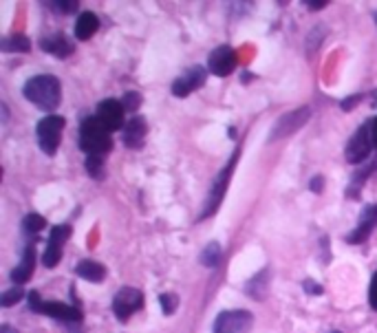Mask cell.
<instances>
[{
	"instance_id": "4",
	"label": "cell",
	"mask_w": 377,
	"mask_h": 333,
	"mask_svg": "<svg viewBox=\"0 0 377 333\" xmlns=\"http://www.w3.org/2000/svg\"><path fill=\"white\" fill-rule=\"evenodd\" d=\"M64 126H66V122L60 115H47L44 119L38 122V126H35V139H38V146L44 155L58 153Z\"/></svg>"
},
{
	"instance_id": "31",
	"label": "cell",
	"mask_w": 377,
	"mask_h": 333,
	"mask_svg": "<svg viewBox=\"0 0 377 333\" xmlns=\"http://www.w3.org/2000/svg\"><path fill=\"white\" fill-rule=\"evenodd\" d=\"M360 100H362V93H357V95H353V98H347V100L342 102V108H345V110H351V106H355Z\"/></svg>"
},
{
	"instance_id": "19",
	"label": "cell",
	"mask_w": 377,
	"mask_h": 333,
	"mask_svg": "<svg viewBox=\"0 0 377 333\" xmlns=\"http://www.w3.org/2000/svg\"><path fill=\"white\" fill-rule=\"evenodd\" d=\"M76 274L88 283H102L106 276V267L95 261H80L76 267Z\"/></svg>"
},
{
	"instance_id": "22",
	"label": "cell",
	"mask_w": 377,
	"mask_h": 333,
	"mask_svg": "<svg viewBox=\"0 0 377 333\" xmlns=\"http://www.w3.org/2000/svg\"><path fill=\"white\" fill-rule=\"evenodd\" d=\"M219 261H221V245L219 243H210L201 254V263L205 267H217Z\"/></svg>"
},
{
	"instance_id": "34",
	"label": "cell",
	"mask_w": 377,
	"mask_h": 333,
	"mask_svg": "<svg viewBox=\"0 0 377 333\" xmlns=\"http://www.w3.org/2000/svg\"><path fill=\"white\" fill-rule=\"evenodd\" d=\"M0 333H18L16 329H11L9 325H3V327H0Z\"/></svg>"
},
{
	"instance_id": "17",
	"label": "cell",
	"mask_w": 377,
	"mask_h": 333,
	"mask_svg": "<svg viewBox=\"0 0 377 333\" xmlns=\"http://www.w3.org/2000/svg\"><path fill=\"white\" fill-rule=\"evenodd\" d=\"M40 47L51 53V55H56V58L64 60L68 58L71 53H73V42H71L64 33H53V35H47V38L40 40Z\"/></svg>"
},
{
	"instance_id": "12",
	"label": "cell",
	"mask_w": 377,
	"mask_h": 333,
	"mask_svg": "<svg viewBox=\"0 0 377 333\" xmlns=\"http://www.w3.org/2000/svg\"><path fill=\"white\" fill-rule=\"evenodd\" d=\"M71 238V228L68 226H56L51 230V236H49V245L42 254V265L44 267H56L62 258V247L64 243Z\"/></svg>"
},
{
	"instance_id": "21",
	"label": "cell",
	"mask_w": 377,
	"mask_h": 333,
	"mask_svg": "<svg viewBox=\"0 0 377 333\" xmlns=\"http://www.w3.org/2000/svg\"><path fill=\"white\" fill-rule=\"evenodd\" d=\"M0 49L3 51H20V53H27L31 49V42L27 35L23 33H16V35H9L3 42H0Z\"/></svg>"
},
{
	"instance_id": "13",
	"label": "cell",
	"mask_w": 377,
	"mask_h": 333,
	"mask_svg": "<svg viewBox=\"0 0 377 333\" xmlns=\"http://www.w3.org/2000/svg\"><path fill=\"white\" fill-rule=\"evenodd\" d=\"M124 106H121V102H117V100H104V102H100V106H97V122L106 128L109 133H115V131H119V128L124 126Z\"/></svg>"
},
{
	"instance_id": "30",
	"label": "cell",
	"mask_w": 377,
	"mask_h": 333,
	"mask_svg": "<svg viewBox=\"0 0 377 333\" xmlns=\"http://www.w3.org/2000/svg\"><path fill=\"white\" fill-rule=\"evenodd\" d=\"M304 5H307L311 11H316V9H325L329 3H327V0H307V3H304Z\"/></svg>"
},
{
	"instance_id": "15",
	"label": "cell",
	"mask_w": 377,
	"mask_h": 333,
	"mask_svg": "<svg viewBox=\"0 0 377 333\" xmlns=\"http://www.w3.org/2000/svg\"><path fill=\"white\" fill-rule=\"evenodd\" d=\"M33 269H35V247H33V243H29L23 252V261L18 263V267L11 271V283L23 287L25 283L31 281Z\"/></svg>"
},
{
	"instance_id": "14",
	"label": "cell",
	"mask_w": 377,
	"mask_h": 333,
	"mask_svg": "<svg viewBox=\"0 0 377 333\" xmlns=\"http://www.w3.org/2000/svg\"><path fill=\"white\" fill-rule=\"evenodd\" d=\"M377 228V206H366L362 212H360V223L357 228L347 236V243H353V245H360L369 238V234Z\"/></svg>"
},
{
	"instance_id": "27",
	"label": "cell",
	"mask_w": 377,
	"mask_h": 333,
	"mask_svg": "<svg viewBox=\"0 0 377 333\" xmlns=\"http://www.w3.org/2000/svg\"><path fill=\"white\" fill-rule=\"evenodd\" d=\"M53 9H58L62 13H71V11H76L78 9V0H56V3H51Z\"/></svg>"
},
{
	"instance_id": "10",
	"label": "cell",
	"mask_w": 377,
	"mask_h": 333,
	"mask_svg": "<svg viewBox=\"0 0 377 333\" xmlns=\"http://www.w3.org/2000/svg\"><path fill=\"white\" fill-rule=\"evenodd\" d=\"M311 115V110L309 106H302V108H296L292 110V113H285L276 124H274V131H272V137L269 139H280V137H289L292 133H296L298 128H302L304 124H307Z\"/></svg>"
},
{
	"instance_id": "26",
	"label": "cell",
	"mask_w": 377,
	"mask_h": 333,
	"mask_svg": "<svg viewBox=\"0 0 377 333\" xmlns=\"http://www.w3.org/2000/svg\"><path fill=\"white\" fill-rule=\"evenodd\" d=\"M139 104H141V98H139V93H135V90H131V93H126L124 100H121V106H124L126 113H133V110H137Z\"/></svg>"
},
{
	"instance_id": "20",
	"label": "cell",
	"mask_w": 377,
	"mask_h": 333,
	"mask_svg": "<svg viewBox=\"0 0 377 333\" xmlns=\"http://www.w3.org/2000/svg\"><path fill=\"white\" fill-rule=\"evenodd\" d=\"M44 226H47L44 216L35 214V212H31V214H27V216L23 218V232H25V236L35 238V240H38V232H40Z\"/></svg>"
},
{
	"instance_id": "9",
	"label": "cell",
	"mask_w": 377,
	"mask_h": 333,
	"mask_svg": "<svg viewBox=\"0 0 377 333\" xmlns=\"http://www.w3.org/2000/svg\"><path fill=\"white\" fill-rule=\"evenodd\" d=\"M237 62H239L237 51L227 45H223V47H217L208 55V71L217 78H225L237 69Z\"/></svg>"
},
{
	"instance_id": "32",
	"label": "cell",
	"mask_w": 377,
	"mask_h": 333,
	"mask_svg": "<svg viewBox=\"0 0 377 333\" xmlns=\"http://www.w3.org/2000/svg\"><path fill=\"white\" fill-rule=\"evenodd\" d=\"M369 124H371V141H373V148H377V117H373Z\"/></svg>"
},
{
	"instance_id": "7",
	"label": "cell",
	"mask_w": 377,
	"mask_h": 333,
	"mask_svg": "<svg viewBox=\"0 0 377 333\" xmlns=\"http://www.w3.org/2000/svg\"><path fill=\"white\" fill-rule=\"evenodd\" d=\"M373 151V141H371V124H362L357 128V133L349 139L347 148H345V157L349 163L360 165Z\"/></svg>"
},
{
	"instance_id": "3",
	"label": "cell",
	"mask_w": 377,
	"mask_h": 333,
	"mask_svg": "<svg viewBox=\"0 0 377 333\" xmlns=\"http://www.w3.org/2000/svg\"><path fill=\"white\" fill-rule=\"evenodd\" d=\"M29 309L35 313H44V316H51L60 322H68V325H80L84 320V313L78 305H64L58 300H42L38 291L29 293Z\"/></svg>"
},
{
	"instance_id": "6",
	"label": "cell",
	"mask_w": 377,
	"mask_h": 333,
	"mask_svg": "<svg viewBox=\"0 0 377 333\" xmlns=\"http://www.w3.org/2000/svg\"><path fill=\"white\" fill-rule=\"evenodd\" d=\"M251 320H254V316L245 309L223 311L214 320V333H249Z\"/></svg>"
},
{
	"instance_id": "28",
	"label": "cell",
	"mask_w": 377,
	"mask_h": 333,
	"mask_svg": "<svg viewBox=\"0 0 377 333\" xmlns=\"http://www.w3.org/2000/svg\"><path fill=\"white\" fill-rule=\"evenodd\" d=\"M369 305H371V309L377 311V271L373 274L371 285H369Z\"/></svg>"
},
{
	"instance_id": "2",
	"label": "cell",
	"mask_w": 377,
	"mask_h": 333,
	"mask_svg": "<svg viewBox=\"0 0 377 333\" xmlns=\"http://www.w3.org/2000/svg\"><path fill=\"white\" fill-rule=\"evenodd\" d=\"M80 148L88 157H102L111 153L113 139L111 133L97 122V117H88L80 126Z\"/></svg>"
},
{
	"instance_id": "25",
	"label": "cell",
	"mask_w": 377,
	"mask_h": 333,
	"mask_svg": "<svg viewBox=\"0 0 377 333\" xmlns=\"http://www.w3.org/2000/svg\"><path fill=\"white\" fill-rule=\"evenodd\" d=\"M86 173L91 177H95V179H102V175H104L102 157H86Z\"/></svg>"
},
{
	"instance_id": "16",
	"label": "cell",
	"mask_w": 377,
	"mask_h": 333,
	"mask_svg": "<svg viewBox=\"0 0 377 333\" xmlns=\"http://www.w3.org/2000/svg\"><path fill=\"white\" fill-rule=\"evenodd\" d=\"M146 133H148V124L143 117H133L128 124L124 126V144L133 148V151H137V148H141L143 139H146Z\"/></svg>"
},
{
	"instance_id": "33",
	"label": "cell",
	"mask_w": 377,
	"mask_h": 333,
	"mask_svg": "<svg viewBox=\"0 0 377 333\" xmlns=\"http://www.w3.org/2000/svg\"><path fill=\"white\" fill-rule=\"evenodd\" d=\"M322 186H325V179H322V177H313L311 179V190L313 192H322Z\"/></svg>"
},
{
	"instance_id": "18",
	"label": "cell",
	"mask_w": 377,
	"mask_h": 333,
	"mask_svg": "<svg viewBox=\"0 0 377 333\" xmlns=\"http://www.w3.org/2000/svg\"><path fill=\"white\" fill-rule=\"evenodd\" d=\"M100 29V18L93 11H84L80 13L78 23H76V38L78 40H91Z\"/></svg>"
},
{
	"instance_id": "23",
	"label": "cell",
	"mask_w": 377,
	"mask_h": 333,
	"mask_svg": "<svg viewBox=\"0 0 377 333\" xmlns=\"http://www.w3.org/2000/svg\"><path fill=\"white\" fill-rule=\"evenodd\" d=\"M23 296H25V289L13 285L11 289H7L3 296H0V305H3V307H13V305H18V300H20Z\"/></svg>"
},
{
	"instance_id": "11",
	"label": "cell",
	"mask_w": 377,
	"mask_h": 333,
	"mask_svg": "<svg viewBox=\"0 0 377 333\" xmlns=\"http://www.w3.org/2000/svg\"><path fill=\"white\" fill-rule=\"evenodd\" d=\"M203 84H205V69L194 64L172 82V95L174 98H188L190 93H194V90L201 88Z\"/></svg>"
},
{
	"instance_id": "35",
	"label": "cell",
	"mask_w": 377,
	"mask_h": 333,
	"mask_svg": "<svg viewBox=\"0 0 377 333\" xmlns=\"http://www.w3.org/2000/svg\"><path fill=\"white\" fill-rule=\"evenodd\" d=\"M373 18H375V23H377V11H375V13H373Z\"/></svg>"
},
{
	"instance_id": "36",
	"label": "cell",
	"mask_w": 377,
	"mask_h": 333,
	"mask_svg": "<svg viewBox=\"0 0 377 333\" xmlns=\"http://www.w3.org/2000/svg\"><path fill=\"white\" fill-rule=\"evenodd\" d=\"M331 333H340V331H331Z\"/></svg>"
},
{
	"instance_id": "5",
	"label": "cell",
	"mask_w": 377,
	"mask_h": 333,
	"mask_svg": "<svg viewBox=\"0 0 377 333\" xmlns=\"http://www.w3.org/2000/svg\"><path fill=\"white\" fill-rule=\"evenodd\" d=\"M239 155H241V148H237L234 155H232V159L227 161V165L217 175V179L212 181V188H210V192H208L205 208H203V212H201V218H208L210 214L217 212V208L221 206V201H223V197H225V190H227V183H229V177H232V173H234V165H237V161H239Z\"/></svg>"
},
{
	"instance_id": "8",
	"label": "cell",
	"mask_w": 377,
	"mask_h": 333,
	"mask_svg": "<svg viewBox=\"0 0 377 333\" xmlns=\"http://www.w3.org/2000/svg\"><path fill=\"white\" fill-rule=\"evenodd\" d=\"M141 307H143V293L135 287H121L113 298V313L121 322L128 320Z\"/></svg>"
},
{
	"instance_id": "24",
	"label": "cell",
	"mask_w": 377,
	"mask_h": 333,
	"mask_svg": "<svg viewBox=\"0 0 377 333\" xmlns=\"http://www.w3.org/2000/svg\"><path fill=\"white\" fill-rule=\"evenodd\" d=\"M159 305H161V309H164L166 316H172V313L179 309L176 293H161V296H159Z\"/></svg>"
},
{
	"instance_id": "1",
	"label": "cell",
	"mask_w": 377,
	"mask_h": 333,
	"mask_svg": "<svg viewBox=\"0 0 377 333\" xmlns=\"http://www.w3.org/2000/svg\"><path fill=\"white\" fill-rule=\"evenodd\" d=\"M25 98L35 104L42 110H56L60 106L62 100V86L60 80L53 76H33L31 80H27L25 88H23Z\"/></svg>"
},
{
	"instance_id": "29",
	"label": "cell",
	"mask_w": 377,
	"mask_h": 333,
	"mask_svg": "<svg viewBox=\"0 0 377 333\" xmlns=\"http://www.w3.org/2000/svg\"><path fill=\"white\" fill-rule=\"evenodd\" d=\"M302 287H304V291L311 293V296H320V293H322V285L316 283V281H304Z\"/></svg>"
}]
</instances>
